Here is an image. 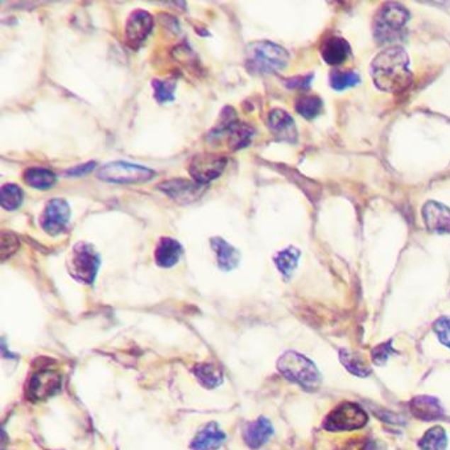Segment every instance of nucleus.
Segmentation results:
<instances>
[{
    "label": "nucleus",
    "mask_w": 450,
    "mask_h": 450,
    "mask_svg": "<svg viewBox=\"0 0 450 450\" xmlns=\"http://www.w3.org/2000/svg\"><path fill=\"white\" fill-rule=\"evenodd\" d=\"M370 72L375 86L387 93H400L411 85L410 58L400 47L381 52L373 58Z\"/></svg>",
    "instance_id": "obj_1"
},
{
    "label": "nucleus",
    "mask_w": 450,
    "mask_h": 450,
    "mask_svg": "<svg viewBox=\"0 0 450 450\" xmlns=\"http://www.w3.org/2000/svg\"><path fill=\"white\" fill-rule=\"evenodd\" d=\"M289 55L287 50L271 41H257L247 48V67L252 73L272 74L287 67Z\"/></svg>",
    "instance_id": "obj_2"
},
{
    "label": "nucleus",
    "mask_w": 450,
    "mask_h": 450,
    "mask_svg": "<svg viewBox=\"0 0 450 450\" xmlns=\"http://www.w3.org/2000/svg\"><path fill=\"white\" fill-rule=\"evenodd\" d=\"M278 369L291 382L298 384L307 391H316L322 382L316 364L296 351L281 355L278 361Z\"/></svg>",
    "instance_id": "obj_3"
},
{
    "label": "nucleus",
    "mask_w": 450,
    "mask_h": 450,
    "mask_svg": "<svg viewBox=\"0 0 450 450\" xmlns=\"http://www.w3.org/2000/svg\"><path fill=\"white\" fill-rule=\"evenodd\" d=\"M408 19L410 13L402 4L386 3L375 16V38L382 44L396 41L400 38L403 28Z\"/></svg>",
    "instance_id": "obj_4"
},
{
    "label": "nucleus",
    "mask_w": 450,
    "mask_h": 450,
    "mask_svg": "<svg viewBox=\"0 0 450 450\" xmlns=\"http://www.w3.org/2000/svg\"><path fill=\"white\" fill-rule=\"evenodd\" d=\"M99 267L101 257L93 244L79 242L72 249L67 260V269L76 280L85 284H93Z\"/></svg>",
    "instance_id": "obj_5"
},
{
    "label": "nucleus",
    "mask_w": 450,
    "mask_h": 450,
    "mask_svg": "<svg viewBox=\"0 0 450 450\" xmlns=\"http://www.w3.org/2000/svg\"><path fill=\"white\" fill-rule=\"evenodd\" d=\"M154 177L152 169L125 162L106 164L98 171V179L111 184H143Z\"/></svg>",
    "instance_id": "obj_6"
},
{
    "label": "nucleus",
    "mask_w": 450,
    "mask_h": 450,
    "mask_svg": "<svg viewBox=\"0 0 450 450\" xmlns=\"http://www.w3.org/2000/svg\"><path fill=\"white\" fill-rule=\"evenodd\" d=\"M367 420V413L361 405L344 403L330 412L324 422V428L330 432L354 431L364 428Z\"/></svg>",
    "instance_id": "obj_7"
},
{
    "label": "nucleus",
    "mask_w": 450,
    "mask_h": 450,
    "mask_svg": "<svg viewBox=\"0 0 450 450\" xmlns=\"http://www.w3.org/2000/svg\"><path fill=\"white\" fill-rule=\"evenodd\" d=\"M226 157L220 154H196L189 163V174L192 176L194 181L205 185L220 177L226 168Z\"/></svg>",
    "instance_id": "obj_8"
},
{
    "label": "nucleus",
    "mask_w": 450,
    "mask_h": 450,
    "mask_svg": "<svg viewBox=\"0 0 450 450\" xmlns=\"http://www.w3.org/2000/svg\"><path fill=\"white\" fill-rule=\"evenodd\" d=\"M70 206L65 200L53 198L45 205L41 215V226L49 235H58L67 230L70 220Z\"/></svg>",
    "instance_id": "obj_9"
},
{
    "label": "nucleus",
    "mask_w": 450,
    "mask_h": 450,
    "mask_svg": "<svg viewBox=\"0 0 450 450\" xmlns=\"http://www.w3.org/2000/svg\"><path fill=\"white\" fill-rule=\"evenodd\" d=\"M154 28V18L144 10H136L125 23V40L130 45L139 47L143 44Z\"/></svg>",
    "instance_id": "obj_10"
},
{
    "label": "nucleus",
    "mask_w": 450,
    "mask_h": 450,
    "mask_svg": "<svg viewBox=\"0 0 450 450\" xmlns=\"http://www.w3.org/2000/svg\"><path fill=\"white\" fill-rule=\"evenodd\" d=\"M162 192L169 196L174 201H197L202 196L203 185L196 181H188L185 179H172L157 186Z\"/></svg>",
    "instance_id": "obj_11"
},
{
    "label": "nucleus",
    "mask_w": 450,
    "mask_h": 450,
    "mask_svg": "<svg viewBox=\"0 0 450 450\" xmlns=\"http://www.w3.org/2000/svg\"><path fill=\"white\" fill-rule=\"evenodd\" d=\"M422 218L425 226L432 232H448L450 231V209L440 202H427L422 208Z\"/></svg>",
    "instance_id": "obj_12"
},
{
    "label": "nucleus",
    "mask_w": 450,
    "mask_h": 450,
    "mask_svg": "<svg viewBox=\"0 0 450 450\" xmlns=\"http://www.w3.org/2000/svg\"><path fill=\"white\" fill-rule=\"evenodd\" d=\"M61 379L57 373L52 371H40L35 373L28 386V395L30 399L41 400L57 393Z\"/></svg>",
    "instance_id": "obj_13"
},
{
    "label": "nucleus",
    "mask_w": 450,
    "mask_h": 450,
    "mask_svg": "<svg viewBox=\"0 0 450 450\" xmlns=\"http://www.w3.org/2000/svg\"><path fill=\"white\" fill-rule=\"evenodd\" d=\"M269 130L276 135L279 139L287 142H296L297 130L295 120L284 110L275 108L269 114Z\"/></svg>",
    "instance_id": "obj_14"
},
{
    "label": "nucleus",
    "mask_w": 450,
    "mask_h": 450,
    "mask_svg": "<svg viewBox=\"0 0 450 450\" xmlns=\"http://www.w3.org/2000/svg\"><path fill=\"white\" fill-rule=\"evenodd\" d=\"M182 251L180 242L172 238H162L154 249L156 264L162 269H171L181 259Z\"/></svg>",
    "instance_id": "obj_15"
},
{
    "label": "nucleus",
    "mask_w": 450,
    "mask_h": 450,
    "mask_svg": "<svg viewBox=\"0 0 450 450\" xmlns=\"http://www.w3.org/2000/svg\"><path fill=\"white\" fill-rule=\"evenodd\" d=\"M351 49L349 43L342 38L332 36L321 45V56L329 65H341L350 56Z\"/></svg>",
    "instance_id": "obj_16"
},
{
    "label": "nucleus",
    "mask_w": 450,
    "mask_h": 450,
    "mask_svg": "<svg viewBox=\"0 0 450 450\" xmlns=\"http://www.w3.org/2000/svg\"><path fill=\"white\" fill-rule=\"evenodd\" d=\"M410 410L416 419L437 420L444 416L441 403L432 396H417L410 403Z\"/></svg>",
    "instance_id": "obj_17"
},
{
    "label": "nucleus",
    "mask_w": 450,
    "mask_h": 450,
    "mask_svg": "<svg viewBox=\"0 0 450 450\" xmlns=\"http://www.w3.org/2000/svg\"><path fill=\"white\" fill-rule=\"evenodd\" d=\"M226 441V434L222 431L218 424H208L192 442L193 450H217Z\"/></svg>",
    "instance_id": "obj_18"
},
{
    "label": "nucleus",
    "mask_w": 450,
    "mask_h": 450,
    "mask_svg": "<svg viewBox=\"0 0 450 450\" xmlns=\"http://www.w3.org/2000/svg\"><path fill=\"white\" fill-rule=\"evenodd\" d=\"M211 249L215 252L217 261L220 269L231 271L240 264V254L238 249L232 247L229 242L215 237L210 240Z\"/></svg>",
    "instance_id": "obj_19"
},
{
    "label": "nucleus",
    "mask_w": 450,
    "mask_h": 450,
    "mask_svg": "<svg viewBox=\"0 0 450 450\" xmlns=\"http://www.w3.org/2000/svg\"><path fill=\"white\" fill-rule=\"evenodd\" d=\"M274 434L272 424L266 417H259L257 422H251L244 431V441L251 449H259L269 442Z\"/></svg>",
    "instance_id": "obj_20"
},
{
    "label": "nucleus",
    "mask_w": 450,
    "mask_h": 450,
    "mask_svg": "<svg viewBox=\"0 0 450 450\" xmlns=\"http://www.w3.org/2000/svg\"><path fill=\"white\" fill-rule=\"evenodd\" d=\"M23 179L30 188L41 189V191L50 189L57 182L56 173L49 171L47 168H28L24 172Z\"/></svg>",
    "instance_id": "obj_21"
},
{
    "label": "nucleus",
    "mask_w": 450,
    "mask_h": 450,
    "mask_svg": "<svg viewBox=\"0 0 450 450\" xmlns=\"http://www.w3.org/2000/svg\"><path fill=\"white\" fill-rule=\"evenodd\" d=\"M198 382L206 388H215L223 382V373L217 364H200L193 369Z\"/></svg>",
    "instance_id": "obj_22"
},
{
    "label": "nucleus",
    "mask_w": 450,
    "mask_h": 450,
    "mask_svg": "<svg viewBox=\"0 0 450 450\" xmlns=\"http://www.w3.org/2000/svg\"><path fill=\"white\" fill-rule=\"evenodd\" d=\"M339 359L344 364L346 369L351 373H354L356 376H369L371 373V367L370 364L366 362L364 356L354 351H349V350H341L339 353Z\"/></svg>",
    "instance_id": "obj_23"
},
{
    "label": "nucleus",
    "mask_w": 450,
    "mask_h": 450,
    "mask_svg": "<svg viewBox=\"0 0 450 450\" xmlns=\"http://www.w3.org/2000/svg\"><path fill=\"white\" fill-rule=\"evenodd\" d=\"M298 259H300V251L295 247H288L278 252V255L274 260L281 275L286 279H289L296 269Z\"/></svg>",
    "instance_id": "obj_24"
},
{
    "label": "nucleus",
    "mask_w": 450,
    "mask_h": 450,
    "mask_svg": "<svg viewBox=\"0 0 450 450\" xmlns=\"http://www.w3.org/2000/svg\"><path fill=\"white\" fill-rule=\"evenodd\" d=\"M24 200V193L15 184H6L0 189V205L6 210L19 209Z\"/></svg>",
    "instance_id": "obj_25"
},
{
    "label": "nucleus",
    "mask_w": 450,
    "mask_h": 450,
    "mask_svg": "<svg viewBox=\"0 0 450 450\" xmlns=\"http://www.w3.org/2000/svg\"><path fill=\"white\" fill-rule=\"evenodd\" d=\"M448 436L441 427H433L422 436L419 442L422 450H446Z\"/></svg>",
    "instance_id": "obj_26"
},
{
    "label": "nucleus",
    "mask_w": 450,
    "mask_h": 450,
    "mask_svg": "<svg viewBox=\"0 0 450 450\" xmlns=\"http://www.w3.org/2000/svg\"><path fill=\"white\" fill-rule=\"evenodd\" d=\"M322 110V101L316 96H300L296 101V111L305 119L316 118Z\"/></svg>",
    "instance_id": "obj_27"
},
{
    "label": "nucleus",
    "mask_w": 450,
    "mask_h": 450,
    "mask_svg": "<svg viewBox=\"0 0 450 450\" xmlns=\"http://www.w3.org/2000/svg\"><path fill=\"white\" fill-rule=\"evenodd\" d=\"M359 82V76L355 72H338L334 70L330 74V84L335 90H345L353 87Z\"/></svg>",
    "instance_id": "obj_28"
},
{
    "label": "nucleus",
    "mask_w": 450,
    "mask_h": 450,
    "mask_svg": "<svg viewBox=\"0 0 450 450\" xmlns=\"http://www.w3.org/2000/svg\"><path fill=\"white\" fill-rule=\"evenodd\" d=\"M19 249V240L13 232L3 231L1 238H0V255L1 260L10 258L11 255L15 254V251Z\"/></svg>",
    "instance_id": "obj_29"
},
{
    "label": "nucleus",
    "mask_w": 450,
    "mask_h": 450,
    "mask_svg": "<svg viewBox=\"0 0 450 450\" xmlns=\"http://www.w3.org/2000/svg\"><path fill=\"white\" fill-rule=\"evenodd\" d=\"M154 98L159 102H169L174 98V91H176V84L169 82V81H154Z\"/></svg>",
    "instance_id": "obj_30"
},
{
    "label": "nucleus",
    "mask_w": 450,
    "mask_h": 450,
    "mask_svg": "<svg viewBox=\"0 0 450 450\" xmlns=\"http://www.w3.org/2000/svg\"><path fill=\"white\" fill-rule=\"evenodd\" d=\"M433 329L436 332V334L439 337L441 344L450 349V317H441L439 318Z\"/></svg>",
    "instance_id": "obj_31"
},
{
    "label": "nucleus",
    "mask_w": 450,
    "mask_h": 450,
    "mask_svg": "<svg viewBox=\"0 0 450 450\" xmlns=\"http://www.w3.org/2000/svg\"><path fill=\"white\" fill-rule=\"evenodd\" d=\"M393 346H391L390 342H387V344L384 342L382 345L376 346L373 350V354H371L373 364H378V366H383L388 361L390 355L393 354Z\"/></svg>",
    "instance_id": "obj_32"
},
{
    "label": "nucleus",
    "mask_w": 450,
    "mask_h": 450,
    "mask_svg": "<svg viewBox=\"0 0 450 450\" xmlns=\"http://www.w3.org/2000/svg\"><path fill=\"white\" fill-rule=\"evenodd\" d=\"M312 78H313V76L309 74V76H305V77H296L292 78V79H288L287 86L292 87V89H308L310 81H312Z\"/></svg>",
    "instance_id": "obj_33"
},
{
    "label": "nucleus",
    "mask_w": 450,
    "mask_h": 450,
    "mask_svg": "<svg viewBox=\"0 0 450 450\" xmlns=\"http://www.w3.org/2000/svg\"><path fill=\"white\" fill-rule=\"evenodd\" d=\"M96 163H89L86 165H81L78 168H73L72 171H69V174L72 176H78V174H84V173H89L93 171V168H96Z\"/></svg>",
    "instance_id": "obj_34"
}]
</instances>
